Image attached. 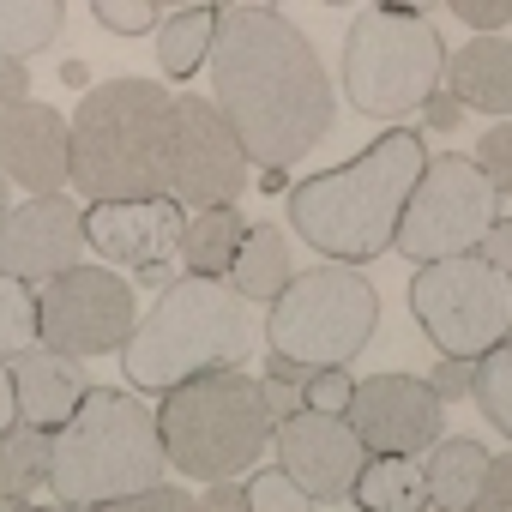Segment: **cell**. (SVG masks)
Segmentation results:
<instances>
[{
  "mask_svg": "<svg viewBox=\"0 0 512 512\" xmlns=\"http://www.w3.org/2000/svg\"><path fill=\"white\" fill-rule=\"evenodd\" d=\"M217 7V43H211V103L235 127L247 163L290 169L332 133V79L284 13L253 7V0H211Z\"/></svg>",
  "mask_w": 512,
  "mask_h": 512,
  "instance_id": "obj_1",
  "label": "cell"
},
{
  "mask_svg": "<svg viewBox=\"0 0 512 512\" xmlns=\"http://www.w3.org/2000/svg\"><path fill=\"white\" fill-rule=\"evenodd\" d=\"M422 169H428L422 133L392 127L362 157H350L344 169L296 181L290 187V223H296V235L308 247H320L338 266L380 260L392 247V235H398V217H404Z\"/></svg>",
  "mask_w": 512,
  "mask_h": 512,
  "instance_id": "obj_2",
  "label": "cell"
},
{
  "mask_svg": "<svg viewBox=\"0 0 512 512\" xmlns=\"http://www.w3.org/2000/svg\"><path fill=\"white\" fill-rule=\"evenodd\" d=\"M175 97L157 79H103L73 115V187L97 199H163Z\"/></svg>",
  "mask_w": 512,
  "mask_h": 512,
  "instance_id": "obj_3",
  "label": "cell"
},
{
  "mask_svg": "<svg viewBox=\"0 0 512 512\" xmlns=\"http://www.w3.org/2000/svg\"><path fill=\"white\" fill-rule=\"evenodd\" d=\"M169 470L157 410H145L133 392L91 386L85 404L49 434V488L61 506H103L139 488H157Z\"/></svg>",
  "mask_w": 512,
  "mask_h": 512,
  "instance_id": "obj_4",
  "label": "cell"
},
{
  "mask_svg": "<svg viewBox=\"0 0 512 512\" xmlns=\"http://www.w3.org/2000/svg\"><path fill=\"white\" fill-rule=\"evenodd\" d=\"M253 350V320H247V302L223 284V278H175L151 314L133 326V338L121 344V368H127V386L139 392H169L181 380H199V374H223V368H241Z\"/></svg>",
  "mask_w": 512,
  "mask_h": 512,
  "instance_id": "obj_5",
  "label": "cell"
},
{
  "mask_svg": "<svg viewBox=\"0 0 512 512\" xmlns=\"http://www.w3.org/2000/svg\"><path fill=\"white\" fill-rule=\"evenodd\" d=\"M272 428L278 422L266 410L260 380H247L241 368L181 380L157 404L163 452L193 482H235L241 470H253L272 446Z\"/></svg>",
  "mask_w": 512,
  "mask_h": 512,
  "instance_id": "obj_6",
  "label": "cell"
},
{
  "mask_svg": "<svg viewBox=\"0 0 512 512\" xmlns=\"http://www.w3.org/2000/svg\"><path fill=\"white\" fill-rule=\"evenodd\" d=\"M446 79V43L428 13L368 7L344 37V97L374 121L422 109Z\"/></svg>",
  "mask_w": 512,
  "mask_h": 512,
  "instance_id": "obj_7",
  "label": "cell"
},
{
  "mask_svg": "<svg viewBox=\"0 0 512 512\" xmlns=\"http://www.w3.org/2000/svg\"><path fill=\"white\" fill-rule=\"evenodd\" d=\"M380 326V296L356 266H314L284 284V296L266 314L272 356H290L302 368H344L368 350Z\"/></svg>",
  "mask_w": 512,
  "mask_h": 512,
  "instance_id": "obj_8",
  "label": "cell"
},
{
  "mask_svg": "<svg viewBox=\"0 0 512 512\" xmlns=\"http://www.w3.org/2000/svg\"><path fill=\"white\" fill-rule=\"evenodd\" d=\"M410 314L440 356L476 362L500 338H512V278H500L482 253L428 260L410 278Z\"/></svg>",
  "mask_w": 512,
  "mask_h": 512,
  "instance_id": "obj_9",
  "label": "cell"
},
{
  "mask_svg": "<svg viewBox=\"0 0 512 512\" xmlns=\"http://www.w3.org/2000/svg\"><path fill=\"white\" fill-rule=\"evenodd\" d=\"M494 187L482 181V169L470 157H434L398 217L392 247L404 260L428 266V260H452V253H476L482 229L494 223Z\"/></svg>",
  "mask_w": 512,
  "mask_h": 512,
  "instance_id": "obj_10",
  "label": "cell"
},
{
  "mask_svg": "<svg viewBox=\"0 0 512 512\" xmlns=\"http://www.w3.org/2000/svg\"><path fill=\"white\" fill-rule=\"evenodd\" d=\"M37 314H43V344L73 362L121 350L139 326L133 290L109 266H67L61 278L37 284Z\"/></svg>",
  "mask_w": 512,
  "mask_h": 512,
  "instance_id": "obj_11",
  "label": "cell"
},
{
  "mask_svg": "<svg viewBox=\"0 0 512 512\" xmlns=\"http://www.w3.org/2000/svg\"><path fill=\"white\" fill-rule=\"evenodd\" d=\"M247 187V151L217 103L175 97V151H169V199L181 211L235 205Z\"/></svg>",
  "mask_w": 512,
  "mask_h": 512,
  "instance_id": "obj_12",
  "label": "cell"
},
{
  "mask_svg": "<svg viewBox=\"0 0 512 512\" xmlns=\"http://www.w3.org/2000/svg\"><path fill=\"white\" fill-rule=\"evenodd\" d=\"M181 229L187 211L163 199H97L85 211V247H97V260L139 272L145 284H163L169 266L181 260Z\"/></svg>",
  "mask_w": 512,
  "mask_h": 512,
  "instance_id": "obj_13",
  "label": "cell"
},
{
  "mask_svg": "<svg viewBox=\"0 0 512 512\" xmlns=\"http://www.w3.org/2000/svg\"><path fill=\"white\" fill-rule=\"evenodd\" d=\"M344 422L356 428V440H362L368 452L422 458V452L446 434V404H440L434 386L416 380V374H374V380H356Z\"/></svg>",
  "mask_w": 512,
  "mask_h": 512,
  "instance_id": "obj_14",
  "label": "cell"
},
{
  "mask_svg": "<svg viewBox=\"0 0 512 512\" xmlns=\"http://www.w3.org/2000/svg\"><path fill=\"white\" fill-rule=\"evenodd\" d=\"M278 440V470H290V482L320 506H338L350 500L362 464H368V446L356 440V428L344 416H320V410H296L272 428Z\"/></svg>",
  "mask_w": 512,
  "mask_h": 512,
  "instance_id": "obj_15",
  "label": "cell"
},
{
  "mask_svg": "<svg viewBox=\"0 0 512 512\" xmlns=\"http://www.w3.org/2000/svg\"><path fill=\"white\" fill-rule=\"evenodd\" d=\"M85 253V211L61 193H31L19 211L0 217V272L49 284Z\"/></svg>",
  "mask_w": 512,
  "mask_h": 512,
  "instance_id": "obj_16",
  "label": "cell"
},
{
  "mask_svg": "<svg viewBox=\"0 0 512 512\" xmlns=\"http://www.w3.org/2000/svg\"><path fill=\"white\" fill-rule=\"evenodd\" d=\"M0 169L25 193H61L73 181V121L49 103H7L0 109Z\"/></svg>",
  "mask_w": 512,
  "mask_h": 512,
  "instance_id": "obj_17",
  "label": "cell"
},
{
  "mask_svg": "<svg viewBox=\"0 0 512 512\" xmlns=\"http://www.w3.org/2000/svg\"><path fill=\"white\" fill-rule=\"evenodd\" d=\"M7 368H13L19 422H31V428H43V434H55V428L85 404V392H91L85 368H79L73 356H61V350H25V356H13Z\"/></svg>",
  "mask_w": 512,
  "mask_h": 512,
  "instance_id": "obj_18",
  "label": "cell"
},
{
  "mask_svg": "<svg viewBox=\"0 0 512 512\" xmlns=\"http://www.w3.org/2000/svg\"><path fill=\"white\" fill-rule=\"evenodd\" d=\"M446 85L464 109L512 115V43L506 37H470L458 55H446Z\"/></svg>",
  "mask_w": 512,
  "mask_h": 512,
  "instance_id": "obj_19",
  "label": "cell"
},
{
  "mask_svg": "<svg viewBox=\"0 0 512 512\" xmlns=\"http://www.w3.org/2000/svg\"><path fill=\"white\" fill-rule=\"evenodd\" d=\"M229 278H235L229 290H235L241 302H278L284 284L296 278V272H290V235H284L278 223H247Z\"/></svg>",
  "mask_w": 512,
  "mask_h": 512,
  "instance_id": "obj_20",
  "label": "cell"
},
{
  "mask_svg": "<svg viewBox=\"0 0 512 512\" xmlns=\"http://www.w3.org/2000/svg\"><path fill=\"white\" fill-rule=\"evenodd\" d=\"M494 452H482V440H434L422 452V470H428V500L434 512H470L476 488H482V470H488Z\"/></svg>",
  "mask_w": 512,
  "mask_h": 512,
  "instance_id": "obj_21",
  "label": "cell"
},
{
  "mask_svg": "<svg viewBox=\"0 0 512 512\" xmlns=\"http://www.w3.org/2000/svg\"><path fill=\"white\" fill-rule=\"evenodd\" d=\"M350 500L362 512H422L428 506V470L422 458H398V452H368Z\"/></svg>",
  "mask_w": 512,
  "mask_h": 512,
  "instance_id": "obj_22",
  "label": "cell"
},
{
  "mask_svg": "<svg viewBox=\"0 0 512 512\" xmlns=\"http://www.w3.org/2000/svg\"><path fill=\"white\" fill-rule=\"evenodd\" d=\"M241 235H247V223H241L235 205H205V211H193L187 229H181V260H187V272H193V278H223V272L235 266Z\"/></svg>",
  "mask_w": 512,
  "mask_h": 512,
  "instance_id": "obj_23",
  "label": "cell"
},
{
  "mask_svg": "<svg viewBox=\"0 0 512 512\" xmlns=\"http://www.w3.org/2000/svg\"><path fill=\"white\" fill-rule=\"evenodd\" d=\"M211 43H217V7H181L175 19L157 25V67L169 79H193L205 61H211Z\"/></svg>",
  "mask_w": 512,
  "mask_h": 512,
  "instance_id": "obj_24",
  "label": "cell"
},
{
  "mask_svg": "<svg viewBox=\"0 0 512 512\" xmlns=\"http://www.w3.org/2000/svg\"><path fill=\"white\" fill-rule=\"evenodd\" d=\"M67 25V0H0V61L49 49Z\"/></svg>",
  "mask_w": 512,
  "mask_h": 512,
  "instance_id": "obj_25",
  "label": "cell"
},
{
  "mask_svg": "<svg viewBox=\"0 0 512 512\" xmlns=\"http://www.w3.org/2000/svg\"><path fill=\"white\" fill-rule=\"evenodd\" d=\"M43 482H49V434L13 422L0 434V500H31Z\"/></svg>",
  "mask_w": 512,
  "mask_h": 512,
  "instance_id": "obj_26",
  "label": "cell"
},
{
  "mask_svg": "<svg viewBox=\"0 0 512 512\" xmlns=\"http://www.w3.org/2000/svg\"><path fill=\"white\" fill-rule=\"evenodd\" d=\"M43 344V314H37V284L0 272V356H25Z\"/></svg>",
  "mask_w": 512,
  "mask_h": 512,
  "instance_id": "obj_27",
  "label": "cell"
},
{
  "mask_svg": "<svg viewBox=\"0 0 512 512\" xmlns=\"http://www.w3.org/2000/svg\"><path fill=\"white\" fill-rule=\"evenodd\" d=\"M470 398H476L482 416L512 440V338H500L494 350L476 356V368H470Z\"/></svg>",
  "mask_w": 512,
  "mask_h": 512,
  "instance_id": "obj_28",
  "label": "cell"
},
{
  "mask_svg": "<svg viewBox=\"0 0 512 512\" xmlns=\"http://www.w3.org/2000/svg\"><path fill=\"white\" fill-rule=\"evenodd\" d=\"M241 494H247V512H314V500L290 482V470H253Z\"/></svg>",
  "mask_w": 512,
  "mask_h": 512,
  "instance_id": "obj_29",
  "label": "cell"
},
{
  "mask_svg": "<svg viewBox=\"0 0 512 512\" xmlns=\"http://www.w3.org/2000/svg\"><path fill=\"white\" fill-rule=\"evenodd\" d=\"M470 163L482 169V181L494 187V199H512V121H500V127H488Z\"/></svg>",
  "mask_w": 512,
  "mask_h": 512,
  "instance_id": "obj_30",
  "label": "cell"
},
{
  "mask_svg": "<svg viewBox=\"0 0 512 512\" xmlns=\"http://www.w3.org/2000/svg\"><path fill=\"white\" fill-rule=\"evenodd\" d=\"M350 392H356V380H350L344 368H314V374L302 380V404L320 410V416H344V410H350Z\"/></svg>",
  "mask_w": 512,
  "mask_h": 512,
  "instance_id": "obj_31",
  "label": "cell"
},
{
  "mask_svg": "<svg viewBox=\"0 0 512 512\" xmlns=\"http://www.w3.org/2000/svg\"><path fill=\"white\" fill-rule=\"evenodd\" d=\"M91 512H199V500H193L187 488H169V482H157V488H139V494L103 500V506H91Z\"/></svg>",
  "mask_w": 512,
  "mask_h": 512,
  "instance_id": "obj_32",
  "label": "cell"
},
{
  "mask_svg": "<svg viewBox=\"0 0 512 512\" xmlns=\"http://www.w3.org/2000/svg\"><path fill=\"white\" fill-rule=\"evenodd\" d=\"M91 13H97V25L115 31V37H145V31L157 25V7H151V0H91Z\"/></svg>",
  "mask_w": 512,
  "mask_h": 512,
  "instance_id": "obj_33",
  "label": "cell"
},
{
  "mask_svg": "<svg viewBox=\"0 0 512 512\" xmlns=\"http://www.w3.org/2000/svg\"><path fill=\"white\" fill-rule=\"evenodd\" d=\"M470 512H512V452H506V458H488Z\"/></svg>",
  "mask_w": 512,
  "mask_h": 512,
  "instance_id": "obj_34",
  "label": "cell"
},
{
  "mask_svg": "<svg viewBox=\"0 0 512 512\" xmlns=\"http://www.w3.org/2000/svg\"><path fill=\"white\" fill-rule=\"evenodd\" d=\"M446 7H452L476 37H494L500 25H512V0H446Z\"/></svg>",
  "mask_w": 512,
  "mask_h": 512,
  "instance_id": "obj_35",
  "label": "cell"
},
{
  "mask_svg": "<svg viewBox=\"0 0 512 512\" xmlns=\"http://www.w3.org/2000/svg\"><path fill=\"white\" fill-rule=\"evenodd\" d=\"M476 253L500 272V278H512V217H494L488 229H482V241H476Z\"/></svg>",
  "mask_w": 512,
  "mask_h": 512,
  "instance_id": "obj_36",
  "label": "cell"
},
{
  "mask_svg": "<svg viewBox=\"0 0 512 512\" xmlns=\"http://www.w3.org/2000/svg\"><path fill=\"white\" fill-rule=\"evenodd\" d=\"M470 368H476V362H458V356H446V362L434 368V380H428V386H434V398H440V404H452V398H470Z\"/></svg>",
  "mask_w": 512,
  "mask_h": 512,
  "instance_id": "obj_37",
  "label": "cell"
},
{
  "mask_svg": "<svg viewBox=\"0 0 512 512\" xmlns=\"http://www.w3.org/2000/svg\"><path fill=\"white\" fill-rule=\"evenodd\" d=\"M260 392H266V410H272V422H284V416L308 410V404H302V380H278V374H266V380H260Z\"/></svg>",
  "mask_w": 512,
  "mask_h": 512,
  "instance_id": "obj_38",
  "label": "cell"
},
{
  "mask_svg": "<svg viewBox=\"0 0 512 512\" xmlns=\"http://www.w3.org/2000/svg\"><path fill=\"white\" fill-rule=\"evenodd\" d=\"M25 97H31L25 61H0V109H7V103H25Z\"/></svg>",
  "mask_w": 512,
  "mask_h": 512,
  "instance_id": "obj_39",
  "label": "cell"
},
{
  "mask_svg": "<svg viewBox=\"0 0 512 512\" xmlns=\"http://www.w3.org/2000/svg\"><path fill=\"white\" fill-rule=\"evenodd\" d=\"M422 109H428V121H434V127H440V133H452V127H458V121H464V103H458V97H452V91H434V97H428V103H422Z\"/></svg>",
  "mask_w": 512,
  "mask_h": 512,
  "instance_id": "obj_40",
  "label": "cell"
},
{
  "mask_svg": "<svg viewBox=\"0 0 512 512\" xmlns=\"http://www.w3.org/2000/svg\"><path fill=\"white\" fill-rule=\"evenodd\" d=\"M199 512H247V494L235 482H211L205 500H199Z\"/></svg>",
  "mask_w": 512,
  "mask_h": 512,
  "instance_id": "obj_41",
  "label": "cell"
},
{
  "mask_svg": "<svg viewBox=\"0 0 512 512\" xmlns=\"http://www.w3.org/2000/svg\"><path fill=\"white\" fill-rule=\"evenodd\" d=\"M19 422V398H13V368L0 362V434H7Z\"/></svg>",
  "mask_w": 512,
  "mask_h": 512,
  "instance_id": "obj_42",
  "label": "cell"
},
{
  "mask_svg": "<svg viewBox=\"0 0 512 512\" xmlns=\"http://www.w3.org/2000/svg\"><path fill=\"white\" fill-rule=\"evenodd\" d=\"M61 79H67V85H85L91 73H85V61H67V67H61Z\"/></svg>",
  "mask_w": 512,
  "mask_h": 512,
  "instance_id": "obj_43",
  "label": "cell"
},
{
  "mask_svg": "<svg viewBox=\"0 0 512 512\" xmlns=\"http://www.w3.org/2000/svg\"><path fill=\"white\" fill-rule=\"evenodd\" d=\"M380 7H404V13H428L434 0H380Z\"/></svg>",
  "mask_w": 512,
  "mask_h": 512,
  "instance_id": "obj_44",
  "label": "cell"
},
{
  "mask_svg": "<svg viewBox=\"0 0 512 512\" xmlns=\"http://www.w3.org/2000/svg\"><path fill=\"white\" fill-rule=\"evenodd\" d=\"M151 7H205V0H151Z\"/></svg>",
  "mask_w": 512,
  "mask_h": 512,
  "instance_id": "obj_45",
  "label": "cell"
},
{
  "mask_svg": "<svg viewBox=\"0 0 512 512\" xmlns=\"http://www.w3.org/2000/svg\"><path fill=\"white\" fill-rule=\"evenodd\" d=\"M13 205H7V169H0V217H7Z\"/></svg>",
  "mask_w": 512,
  "mask_h": 512,
  "instance_id": "obj_46",
  "label": "cell"
},
{
  "mask_svg": "<svg viewBox=\"0 0 512 512\" xmlns=\"http://www.w3.org/2000/svg\"><path fill=\"white\" fill-rule=\"evenodd\" d=\"M37 512H79V506H37Z\"/></svg>",
  "mask_w": 512,
  "mask_h": 512,
  "instance_id": "obj_47",
  "label": "cell"
},
{
  "mask_svg": "<svg viewBox=\"0 0 512 512\" xmlns=\"http://www.w3.org/2000/svg\"><path fill=\"white\" fill-rule=\"evenodd\" d=\"M326 7H350V0H326Z\"/></svg>",
  "mask_w": 512,
  "mask_h": 512,
  "instance_id": "obj_48",
  "label": "cell"
}]
</instances>
